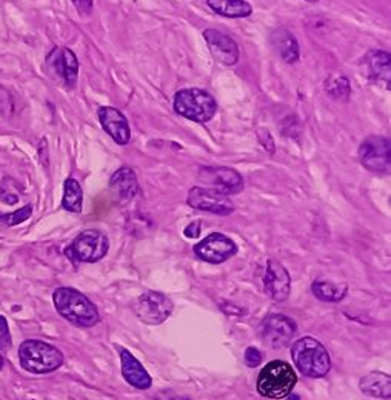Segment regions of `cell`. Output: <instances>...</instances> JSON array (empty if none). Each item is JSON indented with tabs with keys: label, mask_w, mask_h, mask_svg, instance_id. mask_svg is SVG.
<instances>
[{
	"label": "cell",
	"mask_w": 391,
	"mask_h": 400,
	"mask_svg": "<svg viewBox=\"0 0 391 400\" xmlns=\"http://www.w3.org/2000/svg\"><path fill=\"white\" fill-rule=\"evenodd\" d=\"M296 333V323L282 314H270L262 322V336L265 344L271 348H283L288 345Z\"/></svg>",
	"instance_id": "obj_12"
},
{
	"label": "cell",
	"mask_w": 391,
	"mask_h": 400,
	"mask_svg": "<svg viewBox=\"0 0 391 400\" xmlns=\"http://www.w3.org/2000/svg\"><path fill=\"white\" fill-rule=\"evenodd\" d=\"M312 290H313L314 296L319 300H323V302H340L342 299L347 296L348 287H347L345 283L344 285H336V283H331V282H327V280H316L313 283Z\"/></svg>",
	"instance_id": "obj_24"
},
{
	"label": "cell",
	"mask_w": 391,
	"mask_h": 400,
	"mask_svg": "<svg viewBox=\"0 0 391 400\" xmlns=\"http://www.w3.org/2000/svg\"><path fill=\"white\" fill-rule=\"evenodd\" d=\"M46 65L68 88L76 86L79 77V60L70 48H54L46 57Z\"/></svg>",
	"instance_id": "obj_13"
},
{
	"label": "cell",
	"mask_w": 391,
	"mask_h": 400,
	"mask_svg": "<svg viewBox=\"0 0 391 400\" xmlns=\"http://www.w3.org/2000/svg\"><path fill=\"white\" fill-rule=\"evenodd\" d=\"M2 366H4V359H2V354H0V370H2Z\"/></svg>",
	"instance_id": "obj_33"
},
{
	"label": "cell",
	"mask_w": 391,
	"mask_h": 400,
	"mask_svg": "<svg viewBox=\"0 0 391 400\" xmlns=\"http://www.w3.org/2000/svg\"><path fill=\"white\" fill-rule=\"evenodd\" d=\"M199 179L207 183L211 190H216L222 194H239L243 191V179L233 168L225 167H203L199 169Z\"/></svg>",
	"instance_id": "obj_10"
},
{
	"label": "cell",
	"mask_w": 391,
	"mask_h": 400,
	"mask_svg": "<svg viewBox=\"0 0 391 400\" xmlns=\"http://www.w3.org/2000/svg\"><path fill=\"white\" fill-rule=\"evenodd\" d=\"M0 200L6 203V205H14V203L19 202V188L13 179L6 177L0 183Z\"/></svg>",
	"instance_id": "obj_26"
},
{
	"label": "cell",
	"mask_w": 391,
	"mask_h": 400,
	"mask_svg": "<svg viewBox=\"0 0 391 400\" xmlns=\"http://www.w3.org/2000/svg\"><path fill=\"white\" fill-rule=\"evenodd\" d=\"M273 45L278 53L281 54L282 59L287 63H296L299 60V44L296 37L293 36V32L287 28L276 30L271 34Z\"/></svg>",
	"instance_id": "obj_20"
},
{
	"label": "cell",
	"mask_w": 391,
	"mask_h": 400,
	"mask_svg": "<svg viewBox=\"0 0 391 400\" xmlns=\"http://www.w3.org/2000/svg\"><path fill=\"white\" fill-rule=\"evenodd\" d=\"M22 368L32 374H46L60 368L63 354L42 340H25L19 348Z\"/></svg>",
	"instance_id": "obj_4"
},
{
	"label": "cell",
	"mask_w": 391,
	"mask_h": 400,
	"mask_svg": "<svg viewBox=\"0 0 391 400\" xmlns=\"http://www.w3.org/2000/svg\"><path fill=\"white\" fill-rule=\"evenodd\" d=\"M305 2H308V4H316V2H319V0H305Z\"/></svg>",
	"instance_id": "obj_34"
},
{
	"label": "cell",
	"mask_w": 391,
	"mask_h": 400,
	"mask_svg": "<svg viewBox=\"0 0 391 400\" xmlns=\"http://www.w3.org/2000/svg\"><path fill=\"white\" fill-rule=\"evenodd\" d=\"M361 391L364 394L376 399L391 397V378L384 373H371L359 382Z\"/></svg>",
	"instance_id": "obj_22"
},
{
	"label": "cell",
	"mask_w": 391,
	"mask_h": 400,
	"mask_svg": "<svg viewBox=\"0 0 391 400\" xmlns=\"http://www.w3.org/2000/svg\"><path fill=\"white\" fill-rule=\"evenodd\" d=\"M11 347L10 326L4 316H0V351H5Z\"/></svg>",
	"instance_id": "obj_28"
},
{
	"label": "cell",
	"mask_w": 391,
	"mask_h": 400,
	"mask_svg": "<svg viewBox=\"0 0 391 400\" xmlns=\"http://www.w3.org/2000/svg\"><path fill=\"white\" fill-rule=\"evenodd\" d=\"M110 188L120 202H132L139 194L137 176L132 168L122 167L110 179Z\"/></svg>",
	"instance_id": "obj_17"
},
{
	"label": "cell",
	"mask_w": 391,
	"mask_h": 400,
	"mask_svg": "<svg viewBox=\"0 0 391 400\" xmlns=\"http://www.w3.org/2000/svg\"><path fill=\"white\" fill-rule=\"evenodd\" d=\"M72 5L76 6V10L80 14H89L93 10V0H71Z\"/></svg>",
	"instance_id": "obj_30"
},
{
	"label": "cell",
	"mask_w": 391,
	"mask_h": 400,
	"mask_svg": "<svg viewBox=\"0 0 391 400\" xmlns=\"http://www.w3.org/2000/svg\"><path fill=\"white\" fill-rule=\"evenodd\" d=\"M287 397H288V400H299V396H295V394H288Z\"/></svg>",
	"instance_id": "obj_32"
},
{
	"label": "cell",
	"mask_w": 391,
	"mask_h": 400,
	"mask_svg": "<svg viewBox=\"0 0 391 400\" xmlns=\"http://www.w3.org/2000/svg\"><path fill=\"white\" fill-rule=\"evenodd\" d=\"M84 207V191L76 179H67L63 188L62 208L70 213H80Z\"/></svg>",
	"instance_id": "obj_23"
},
{
	"label": "cell",
	"mask_w": 391,
	"mask_h": 400,
	"mask_svg": "<svg viewBox=\"0 0 391 400\" xmlns=\"http://www.w3.org/2000/svg\"><path fill=\"white\" fill-rule=\"evenodd\" d=\"M203 39H205V42L208 44L211 56H213L219 63L225 65V67H233V65L239 62V46L230 36H226L225 32L208 28L203 31Z\"/></svg>",
	"instance_id": "obj_14"
},
{
	"label": "cell",
	"mask_w": 391,
	"mask_h": 400,
	"mask_svg": "<svg viewBox=\"0 0 391 400\" xmlns=\"http://www.w3.org/2000/svg\"><path fill=\"white\" fill-rule=\"evenodd\" d=\"M291 357L297 370L307 378L319 379L327 375L331 368V361L327 349L319 340L313 337L299 339L291 348Z\"/></svg>",
	"instance_id": "obj_2"
},
{
	"label": "cell",
	"mask_w": 391,
	"mask_h": 400,
	"mask_svg": "<svg viewBox=\"0 0 391 400\" xmlns=\"http://www.w3.org/2000/svg\"><path fill=\"white\" fill-rule=\"evenodd\" d=\"M207 5L216 14L228 19H242L252 14V6L247 0H207Z\"/></svg>",
	"instance_id": "obj_21"
},
{
	"label": "cell",
	"mask_w": 391,
	"mask_h": 400,
	"mask_svg": "<svg viewBox=\"0 0 391 400\" xmlns=\"http://www.w3.org/2000/svg\"><path fill=\"white\" fill-rule=\"evenodd\" d=\"M120 359H122V374H124L125 380L139 389H148L151 387V378L150 374L142 366V363L129 353L127 349H120Z\"/></svg>",
	"instance_id": "obj_18"
},
{
	"label": "cell",
	"mask_w": 391,
	"mask_h": 400,
	"mask_svg": "<svg viewBox=\"0 0 391 400\" xmlns=\"http://www.w3.org/2000/svg\"><path fill=\"white\" fill-rule=\"evenodd\" d=\"M173 302L164 292L146 291L141 297H137L133 304L134 314L137 319L146 325L164 323L169 314L173 313Z\"/></svg>",
	"instance_id": "obj_7"
},
{
	"label": "cell",
	"mask_w": 391,
	"mask_h": 400,
	"mask_svg": "<svg viewBox=\"0 0 391 400\" xmlns=\"http://www.w3.org/2000/svg\"><path fill=\"white\" fill-rule=\"evenodd\" d=\"M325 91L335 101H347L352 94V84L345 76L333 75L325 80Z\"/></svg>",
	"instance_id": "obj_25"
},
{
	"label": "cell",
	"mask_w": 391,
	"mask_h": 400,
	"mask_svg": "<svg viewBox=\"0 0 391 400\" xmlns=\"http://www.w3.org/2000/svg\"><path fill=\"white\" fill-rule=\"evenodd\" d=\"M194 252L205 262L222 264L238 252V245L221 233H213L194 245Z\"/></svg>",
	"instance_id": "obj_11"
},
{
	"label": "cell",
	"mask_w": 391,
	"mask_h": 400,
	"mask_svg": "<svg viewBox=\"0 0 391 400\" xmlns=\"http://www.w3.org/2000/svg\"><path fill=\"white\" fill-rule=\"evenodd\" d=\"M200 234V222L199 220H196V222L190 224L188 226L185 228V236L190 239H198Z\"/></svg>",
	"instance_id": "obj_31"
},
{
	"label": "cell",
	"mask_w": 391,
	"mask_h": 400,
	"mask_svg": "<svg viewBox=\"0 0 391 400\" xmlns=\"http://www.w3.org/2000/svg\"><path fill=\"white\" fill-rule=\"evenodd\" d=\"M31 214H32V207L27 205V207H23L18 211H14V213H11V214H5L0 219H2L8 226H15V225H20V224L25 222V220H28L31 217Z\"/></svg>",
	"instance_id": "obj_27"
},
{
	"label": "cell",
	"mask_w": 391,
	"mask_h": 400,
	"mask_svg": "<svg viewBox=\"0 0 391 400\" xmlns=\"http://www.w3.org/2000/svg\"><path fill=\"white\" fill-rule=\"evenodd\" d=\"M173 108L179 116L196 124H207L216 116L217 103L205 89L185 88L176 93Z\"/></svg>",
	"instance_id": "obj_3"
},
{
	"label": "cell",
	"mask_w": 391,
	"mask_h": 400,
	"mask_svg": "<svg viewBox=\"0 0 391 400\" xmlns=\"http://www.w3.org/2000/svg\"><path fill=\"white\" fill-rule=\"evenodd\" d=\"M245 362L248 366H257L260 362H262V354L260 351L255 347H250L245 351Z\"/></svg>",
	"instance_id": "obj_29"
},
{
	"label": "cell",
	"mask_w": 391,
	"mask_h": 400,
	"mask_svg": "<svg viewBox=\"0 0 391 400\" xmlns=\"http://www.w3.org/2000/svg\"><path fill=\"white\" fill-rule=\"evenodd\" d=\"M297 382L296 373L283 361H273L264 366L257 379V391L268 399H283L291 394Z\"/></svg>",
	"instance_id": "obj_5"
},
{
	"label": "cell",
	"mask_w": 391,
	"mask_h": 400,
	"mask_svg": "<svg viewBox=\"0 0 391 400\" xmlns=\"http://www.w3.org/2000/svg\"><path fill=\"white\" fill-rule=\"evenodd\" d=\"M97 116H99L103 131L117 145H127L132 141V128H129L128 119L117 108L101 107Z\"/></svg>",
	"instance_id": "obj_16"
},
{
	"label": "cell",
	"mask_w": 391,
	"mask_h": 400,
	"mask_svg": "<svg viewBox=\"0 0 391 400\" xmlns=\"http://www.w3.org/2000/svg\"><path fill=\"white\" fill-rule=\"evenodd\" d=\"M390 138L382 136H370L359 146V160L365 169L378 174H388L391 165Z\"/></svg>",
	"instance_id": "obj_8"
},
{
	"label": "cell",
	"mask_w": 391,
	"mask_h": 400,
	"mask_svg": "<svg viewBox=\"0 0 391 400\" xmlns=\"http://www.w3.org/2000/svg\"><path fill=\"white\" fill-rule=\"evenodd\" d=\"M364 63L366 67V75L373 82H382L390 89L391 79V62L390 53L380 50H371L365 56Z\"/></svg>",
	"instance_id": "obj_19"
},
{
	"label": "cell",
	"mask_w": 391,
	"mask_h": 400,
	"mask_svg": "<svg viewBox=\"0 0 391 400\" xmlns=\"http://www.w3.org/2000/svg\"><path fill=\"white\" fill-rule=\"evenodd\" d=\"M186 203L194 209L207 211V213L217 216H230L234 211V203L231 199L226 194L211 190V188H191Z\"/></svg>",
	"instance_id": "obj_9"
},
{
	"label": "cell",
	"mask_w": 391,
	"mask_h": 400,
	"mask_svg": "<svg viewBox=\"0 0 391 400\" xmlns=\"http://www.w3.org/2000/svg\"><path fill=\"white\" fill-rule=\"evenodd\" d=\"M110 248L108 238L99 230H86L80 233L72 240L70 247L65 250L67 256L76 262L93 264L107 256Z\"/></svg>",
	"instance_id": "obj_6"
},
{
	"label": "cell",
	"mask_w": 391,
	"mask_h": 400,
	"mask_svg": "<svg viewBox=\"0 0 391 400\" xmlns=\"http://www.w3.org/2000/svg\"><path fill=\"white\" fill-rule=\"evenodd\" d=\"M264 290L267 296L274 302H285L291 291V279L287 269L281 262L270 259L265 266L264 274Z\"/></svg>",
	"instance_id": "obj_15"
},
{
	"label": "cell",
	"mask_w": 391,
	"mask_h": 400,
	"mask_svg": "<svg viewBox=\"0 0 391 400\" xmlns=\"http://www.w3.org/2000/svg\"><path fill=\"white\" fill-rule=\"evenodd\" d=\"M53 300L57 313L71 323L89 328L99 322V311L96 305L75 288H57L53 294Z\"/></svg>",
	"instance_id": "obj_1"
}]
</instances>
